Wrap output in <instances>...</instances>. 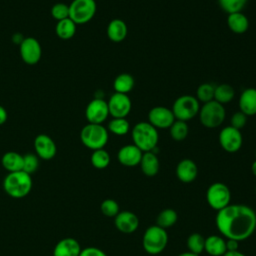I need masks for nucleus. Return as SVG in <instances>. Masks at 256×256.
<instances>
[{
	"instance_id": "nucleus-1",
	"label": "nucleus",
	"mask_w": 256,
	"mask_h": 256,
	"mask_svg": "<svg viewBox=\"0 0 256 256\" xmlns=\"http://www.w3.org/2000/svg\"><path fill=\"white\" fill-rule=\"evenodd\" d=\"M215 224L225 239L244 241L256 230V212L245 204H229L217 211Z\"/></svg>"
},
{
	"instance_id": "nucleus-2",
	"label": "nucleus",
	"mask_w": 256,
	"mask_h": 256,
	"mask_svg": "<svg viewBox=\"0 0 256 256\" xmlns=\"http://www.w3.org/2000/svg\"><path fill=\"white\" fill-rule=\"evenodd\" d=\"M131 137L133 144L142 152L154 151L159 141L158 130L148 121L136 123L132 128Z\"/></svg>"
},
{
	"instance_id": "nucleus-3",
	"label": "nucleus",
	"mask_w": 256,
	"mask_h": 256,
	"mask_svg": "<svg viewBox=\"0 0 256 256\" xmlns=\"http://www.w3.org/2000/svg\"><path fill=\"white\" fill-rule=\"evenodd\" d=\"M32 186L33 181L31 175L23 170L8 173L3 181V189L6 194L16 199L27 196Z\"/></svg>"
},
{
	"instance_id": "nucleus-4",
	"label": "nucleus",
	"mask_w": 256,
	"mask_h": 256,
	"mask_svg": "<svg viewBox=\"0 0 256 256\" xmlns=\"http://www.w3.org/2000/svg\"><path fill=\"white\" fill-rule=\"evenodd\" d=\"M168 244V234L166 229L158 226H149L143 234L142 246L145 252L150 255H157L163 252Z\"/></svg>"
},
{
	"instance_id": "nucleus-5",
	"label": "nucleus",
	"mask_w": 256,
	"mask_h": 256,
	"mask_svg": "<svg viewBox=\"0 0 256 256\" xmlns=\"http://www.w3.org/2000/svg\"><path fill=\"white\" fill-rule=\"evenodd\" d=\"M108 130L102 124L88 123L80 132V140L82 144L93 151L104 148L108 143Z\"/></svg>"
},
{
	"instance_id": "nucleus-6",
	"label": "nucleus",
	"mask_w": 256,
	"mask_h": 256,
	"mask_svg": "<svg viewBox=\"0 0 256 256\" xmlns=\"http://www.w3.org/2000/svg\"><path fill=\"white\" fill-rule=\"evenodd\" d=\"M198 115L199 120L204 127L217 128L224 122L226 111L222 104L212 100L200 106Z\"/></svg>"
},
{
	"instance_id": "nucleus-7",
	"label": "nucleus",
	"mask_w": 256,
	"mask_h": 256,
	"mask_svg": "<svg viewBox=\"0 0 256 256\" xmlns=\"http://www.w3.org/2000/svg\"><path fill=\"white\" fill-rule=\"evenodd\" d=\"M171 110L176 120L187 122L198 115L200 102L192 95H182L174 101Z\"/></svg>"
},
{
	"instance_id": "nucleus-8",
	"label": "nucleus",
	"mask_w": 256,
	"mask_h": 256,
	"mask_svg": "<svg viewBox=\"0 0 256 256\" xmlns=\"http://www.w3.org/2000/svg\"><path fill=\"white\" fill-rule=\"evenodd\" d=\"M97 10L95 0H73L69 4V18L76 24H86L92 20Z\"/></svg>"
},
{
	"instance_id": "nucleus-9",
	"label": "nucleus",
	"mask_w": 256,
	"mask_h": 256,
	"mask_svg": "<svg viewBox=\"0 0 256 256\" xmlns=\"http://www.w3.org/2000/svg\"><path fill=\"white\" fill-rule=\"evenodd\" d=\"M206 201L208 205L216 211L225 208L231 201L229 187L222 182L212 183L206 191Z\"/></svg>"
},
{
	"instance_id": "nucleus-10",
	"label": "nucleus",
	"mask_w": 256,
	"mask_h": 256,
	"mask_svg": "<svg viewBox=\"0 0 256 256\" xmlns=\"http://www.w3.org/2000/svg\"><path fill=\"white\" fill-rule=\"evenodd\" d=\"M218 139L222 149L228 153H235L239 151L243 144L241 131L230 125L221 129Z\"/></svg>"
},
{
	"instance_id": "nucleus-11",
	"label": "nucleus",
	"mask_w": 256,
	"mask_h": 256,
	"mask_svg": "<svg viewBox=\"0 0 256 256\" xmlns=\"http://www.w3.org/2000/svg\"><path fill=\"white\" fill-rule=\"evenodd\" d=\"M109 115L112 118H126L131 111L132 102L128 94L115 92L107 102Z\"/></svg>"
},
{
	"instance_id": "nucleus-12",
	"label": "nucleus",
	"mask_w": 256,
	"mask_h": 256,
	"mask_svg": "<svg viewBox=\"0 0 256 256\" xmlns=\"http://www.w3.org/2000/svg\"><path fill=\"white\" fill-rule=\"evenodd\" d=\"M21 59L28 65L37 64L42 56V48L39 41L34 37H25L19 45Z\"/></svg>"
},
{
	"instance_id": "nucleus-13",
	"label": "nucleus",
	"mask_w": 256,
	"mask_h": 256,
	"mask_svg": "<svg viewBox=\"0 0 256 256\" xmlns=\"http://www.w3.org/2000/svg\"><path fill=\"white\" fill-rule=\"evenodd\" d=\"M108 116V104L103 98H94L86 106L85 117L91 124H102Z\"/></svg>"
},
{
	"instance_id": "nucleus-14",
	"label": "nucleus",
	"mask_w": 256,
	"mask_h": 256,
	"mask_svg": "<svg viewBox=\"0 0 256 256\" xmlns=\"http://www.w3.org/2000/svg\"><path fill=\"white\" fill-rule=\"evenodd\" d=\"M175 120L172 110L165 106H155L148 112V122L156 129H169Z\"/></svg>"
},
{
	"instance_id": "nucleus-15",
	"label": "nucleus",
	"mask_w": 256,
	"mask_h": 256,
	"mask_svg": "<svg viewBox=\"0 0 256 256\" xmlns=\"http://www.w3.org/2000/svg\"><path fill=\"white\" fill-rule=\"evenodd\" d=\"M36 155L43 160H50L57 153V146L54 140L47 134H39L34 140Z\"/></svg>"
},
{
	"instance_id": "nucleus-16",
	"label": "nucleus",
	"mask_w": 256,
	"mask_h": 256,
	"mask_svg": "<svg viewBox=\"0 0 256 256\" xmlns=\"http://www.w3.org/2000/svg\"><path fill=\"white\" fill-rule=\"evenodd\" d=\"M114 224L117 230L121 233L132 234L139 227V218L131 211H120L114 217Z\"/></svg>"
},
{
	"instance_id": "nucleus-17",
	"label": "nucleus",
	"mask_w": 256,
	"mask_h": 256,
	"mask_svg": "<svg viewBox=\"0 0 256 256\" xmlns=\"http://www.w3.org/2000/svg\"><path fill=\"white\" fill-rule=\"evenodd\" d=\"M143 152L134 144H127L122 146L118 153L117 159L119 163L126 167H135L140 164Z\"/></svg>"
},
{
	"instance_id": "nucleus-18",
	"label": "nucleus",
	"mask_w": 256,
	"mask_h": 256,
	"mask_svg": "<svg viewBox=\"0 0 256 256\" xmlns=\"http://www.w3.org/2000/svg\"><path fill=\"white\" fill-rule=\"evenodd\" d=\"M176 177L183 183L193 182L198 175V167L196 163L188 158L182 159L176 166Z\"/></svg>"
},
{
	"instance_id": "nucleus-19",
	"label": "nucleus",
	"mask_w": 256,
	"mask_h": 256,
	"mask_svg": "<svg viewBox=\"0 0 256 256\" xmlns=\"http://www.w3.org/2000/svg\"><path fill=\"white\" fill-rule=\"evenodd\" d=\"M81 250V245L75 238L67 237L56 243L53 249V256H79Z\"/></svg>"
},
{
	"instance_id": "nucleus-20",
	"label": "nucleus",
	"mask_w": 256,
	"mask_h": 256,
	"mask_svg": "<svg viewBox=\"0 0 256 256\" xmlns=\"http://www.w3.org/2000/svg\"><path fill=\"white\" fill-rule=\"evenodd\" d=\"M239 111L244 113L247 117L256 115V88H247L240 94Z\"/></svg>"
},
{
	"instance_id": "nucleus-21",
	"label": "nucleus",
	"mask_w": 256,
	"mask_h": 256,
	"mask_svg": "<svg viewBox=\"0 0 256 256\" xmlns=\"http://www.w3.org/2000/svg\"><path fill=\"white\" fill-rule=\"evenodd\" d=\"M139 165L142 173L147 177L155 176L159 172L160 168L159 159L154 151L143 152Z\"/></svg>"
},
{
	"instance_id": "nucleus-22",
	"label": "nucleus",
	"mask_w": 256,
	"mask_h": 256,
	"mask_svg": "<svg viewBox=\"0 0 256 256\" xmlns=\"http://www.w3.org/2000/svg\"><path fill=\"white\" fill-rule=\"evenodd\" d=\"M204 251L210 256H223L226 250V239L219 235H210L205 238Z\"/></svg>"
},
{
	"instance_id": "nucleus-23",
	"label": "nucleus",
	"mask_w": 256,
	"mask_h": 256,
	"mask_svg": "<svg viewBox=\"0 0 256 256\" xmlns=\"http://www.w3.org/2000/svg\"><path fill=\"white\" fill-rule=\"evenodd\" d=\"M107 36L112 42H121L123 41L128 33V28L126 23L121 19H113L109 22L107 26Z\"/></svg>"
},
{
	"instance_id": "nucleus-24",
	"label": "nucleus",
	"mask_w": 256,
	"mask_h": 256,
	"mask_svg": "<svg viewBox=\"0 0 256 256\" xmlns=\"http://www.w3.org/2000/svg\"><path fill=\"white\" fill-rule=\"evenodd\" d=\"M227 25L229 29L235 34H243L249 28V20L242 12H235L228 14Z\"/></svg>"
},
{
	"instance_id": "nucleus-25",
	"label": "nucleus",
	"mask_w": 256,
	"mask_h": 256,
	"mask_svg": "<svg viewBox=\"0 0 256 256\" xmlns=\"http://www.w3.org/2000/svg\"><path fill=\"white\" fill-rule=\"evenodd\" d=\"M1 163L4 169L7 170L9 173L21 171L23 168V155L15 151L6 152L2 156Z\"/></svg>"
},
{
	"instance_id": "nucleus-26",
	"label": "nucleus",
	"mask_w": 256,
	"mask_h": 256,
	"mask_svg": "<svg viewBox=\"0 0 256 256\" xmlns=\"http://www.w3.org/2000/svg\"><path fill=\"white\" fill-rule=\"evenodd\" d=\"M55 32L60 39L69 40L76 33V24L70 18L57 21L55 26Z\"/></svg>"
},
{
	"instance_id": "nucleus-27",
	"label": "nucleus",
	"mask_w": 256,
	"mask_h": 256,
	"mask_svg": "<svg viewBox=\"0 0 256 256\" xmlns=\"http://www.w3.org/2000/svg\"><path fill=\"white\" fill-rule=\"evenodd\" d=\"M135 80L133 76L129 73H121L114 79L113 88L115 92L128 94L134 87Z\"/></svg>"
},
{
	"instance_id": "nucleus-28",
	"label": "nucleus",
	"mask_w": 256,
	"mask_h": 256,
	"mask_svg": "<svg viewBox=\"0 0 256 256\" xmlns=\"http://www.w3.org/2000/svg\"><path fill=\"white\" fill-rule=\"evenodd\" d=\"M235 96L234 88L227 83H222L215 86L214 91V100L218 103L224 105L226 103H230Z\"/></svg>"
},
{
	"instance_id": "nucleus-29",
	"label": "nucleus",
	"mask_w": 256,
	"mask_h": 256,
	"mask_svg": "<svg viewBox=\"0 0 256 256\" xmlns=\"http://www.w3.org/2000/svg\"><path fill=\"white\" fill-rule=\"evenodd\" d=\"M178 220L177 212L172 208H166L159 212L156 217V225L167 229L176 224Z\"/></svg>"
},
{
	"instance_id": "nucleus-30",
	"label": "nucleus",
	"mask_w": 256,
	"mask_h": 256,
	"mask_svg": "<svg viewBox=\"0 0 256 256\" xmlns=\"http://www.w3.org/2000/svg\"><path fill=\"white\" fill-rule=\"evenodd\" d=\"M170 136L173 140L179 142L186 139L189 133V127L187 122L181 120H175L169 128Z\"/></svg>"
},
{
	"instance_id": "nucleus-31",
	"label": "nucleus",
	"mask_w": 256,
	"mask_h": 256,
	"mask_svg": "<svg viewBox=\"0 0 256 256\" xmlns=\"http://www.w3.org/2000/svg\"><path fill=\"white\" fill-rule=\"evenodd\" d=\"M114 135L123 136L130 131V124L126 118H112L108 123V129Z\"/></svg>"
},
{
	"instance_id": "nucleus-32",
	"label": "nucleus",
	"mask_w": 256,
	"mask_h": 256,
	"mask_svg": "<svg viewBox=\"0 0 256 256\" xmlns=\"http://www.w3.org/2000/svg\"><path fill=\"white\" fill-rule=\"evenodd\" d=\"M110 154L104 148L94 150L90 157L91 164L96 169H105L110 164Z\"/></svg>"
},
{
	"instance_id": "nucleus-33",
	"label": "nucleus",
	"mask_w": 256,
	"mask_h": 256,
	"mask_svg": "<svg viewBox=\"0 0 256 256\" xmlns=\"http://www.w3.org/2000/svg\"><path fill=\"white\" fill-rule=\"evenodd\" d=\"M204 244H205V238L200 233H197V232L190 234L186 241L188 251L197 255L201 254L204 251Z\"/></svg>"
},
{
	"instance_id": "nucleus-34",
	"label": "nucleus",
	"mask_w": 256,
	"mask_h": 256,
	"mask_svg": "<svg viewBox=\"0 0 256 256\" xmlns=\"http://www.w3.org/2000/svg\"><path fill=\"white\" fill-rule=\"evenodd\" d=\"M215 86L211 83H202L198 86L196 91V98L199 102L207 103L214 100Z\"/></svg>"
},
{
	"instance_id": "nucleus-35",
	"label": "nucleus",
	"mask_w": 256,
	"mask_h": 256,
	"mask_svg": "<svg viewBox=\"0 0 256 256\" xmlns=\"http://www.w3.org/2000/svg\"><path fill=\"white\" fill-rule=\"evenodd\" d=\"M248 0H218L220 8L227 14L241 12Z\"/></svg>"
},
{
	"instance_id": "nucleus-36",
	"label": "nucleus",
	"mask_w": 256,
	"mask_h": 256,
	"mask_svg": "<svg viewBox=\"0 0 256 256\" xmlns=\"http://www.w3.org/2000/svg\"><path fill=\"white\" fill-rule=\"evenodd\" d=\"M39 167V157L33 153L23 155V168L22 170L28 174H33Z\"/></svg>"
},
{
	"instance_id": "nucleus-37",
	"label": "nucleus",
	"mask_w": 256,
	"mask_h": 256,
	"mask_svg": "<svg viewBox=\"0 0 256 256\" xmlns=\"http://www.w3.org/2000/svg\"><path fill=\"white\" fill-rule=\"evenodd\" d=\"M100 210L104 216L109 218H112V217L114 218L120 212L118 203L114 199H110V198L105 199L101 202Z\"/></svg>"
},
{
	"instance_id": "nucleus-38",
	"label": "nucleus",
	"mask_w": 256,
	"mask_h": 256,
	"mask_svg": "<svg viewBox=\"0 0 256 256\" xmlns=\"http://www.w3.org/2000/svg\"><path fill=\"white\" fill-rule=\"evenodd\" d=\"M51 15L57 21L69 18V5L61 2L54 4L51 8Z\"/></svg>"
},
{
	"instance_id": "nucleus-39",
	"label": "nucleus",
	"mask_w": 256,
	"mask_h": 256,
	"mask_svg": "<svg viewBox=\"0 0 256 256\" xmlns=\"http://www.w3.org/2000/svg\"><path fill=\"white\" fill-rule=\"evenodd\" d=\"M246 123H247V116L241 111H237L231 116L230 126L238 130H241L246 125Z\"/></svg>"
},
{
	"instance_id": "nucleus-40",
	"label": "nucleus",
	"mask_w": 256,
	"mask_h": 256,
	"mask_svg": "<svg viewBox=\"0 0 256 256\" xmlns=\"http://www.w3.org/2000/svg\"><path fill=\"white\" fill-rule=\"evenodd\" d=\"M79 256H107V254L97 247H86L81 250Z\"/></svg>"
},
{
	"instance_id": "nucleus-41",
	"label": "nucleus",
	"mask_w": 256,
	"mask_h": 256,
	"mask_svg": "<svg viewBox=\"0 0 256 256\" xmlns=\"http://www.w3.org/2000/svg\"><path fill=\"white\" fill-rule=\"evenodd\" d=\"M239 242L234 239H226V250L227 251H237Z\"/></svg>"
},
{
	"instance_id": "nucleus-42",
	"label": "nucleus",
	"mask_w": 256,
	"mask_h": 256,
	"mask_svg": "<svg viewBox=\"0 0 256 256\" xmlns=\"http://www.w3.org/2000/svg\"><path fill=\"white\" fill-rule=\"evenodd\" d=\"M7 118H8V115H7L6 109L0 105V125H3L6 122Z\"/></svg>"
},
{
	"instance_id": "nucleus-43",
	"label": "nucleus",
	"mask_w": 256,
	"mask_h": 256,
	"mask_svg": "<svg viewBox=\"0 0 256 256\" xmlns=\"http://www.w3.org/2000/svg\"><path fill=\"white\" fill-rule=\"evenodd\" d=\"M25 37H23V35L21 33H15L13 34L12 36V42L14 44H17V45H20L22 43V41L24 40Z\"/></svg>"
},
{
	"instance_id": "nucleus-44",
	"label": "nucleus",
	"mask_w": 256,
	"mask_h": 256,
	"mask_svg": "<svg viewBox=\"0 0 256 256\" xmlns=\"http://www.w3.org/2000/svg\"><path fill=\"white\" fill-rule=\"evenodd\" d=\"M223 256H247V255L237 250V251H227Z\"/></svg>"
},
{
	"instance_id": "nucleus-45",
	"label": "nucleus",
	"mask_w": 256,
	"mask_h": 256,
	"mask_svg": "<svg viewBox=\"0 0 256 256\" xmlns=\"http://www.w3.org/2000/svg\"><path fill=\"white\" fill-rule=\"evenodd\" d=\"M177 256H199V255L194 254V253H192V252H190V251H186V252H183V253L178 254Z\"/></svg>"
},
{
	"instance_id": "nucleus-46",
	"label": "nucleus",
	"mask_w": 256,
	"mask_h": 256,
	"mask_svg": "<svg viewBox=\"0 0 256 256\" xmlns=\"http://www.w3.org/2000/svg\"><path fill=\"white\" fill-rule=\"evenodd\" d=\"M251 172H252V174L254 175V176H256V160L252 163V165H251Z\"/></svg>"
},
{
	"instance_id": "nucleus-47",
	"label": "nucleus",
	"mask_w": 256,
	"mask_h": 256,
	"mask_svg": "<svg viewBox=\"0 0 256 256\" xmlns=\"http://www.w3.org/2000/svg\"><path fill=\"white\" fill-rule=\"evenodd\" d=\"M255 157H256V150H255Z\"/></svg>"
},
{
	"instance_id": "nucleus-48",
	"label": "nucleus",
	"mask_w": 256,
	"mask_h": 256,
	"mask_svg": "<svg viewBox=\"0 0 256 256\" xmlns=\"http://www.w3.org/2000/svg\"><path fill=\"white\" fill-rule=\"evenodd\" d=\"M255 193H256V186H255Z\"/></svg>"
}]
</instances>
